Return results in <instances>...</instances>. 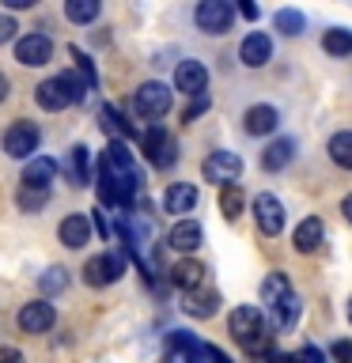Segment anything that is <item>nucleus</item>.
<instances>
[{
	"label": "nucleus",
	"instance_id": "nucleus-32",
	"mask_svg": "<svg viewBox=\"0 0 352 363\" xmlns=\"http://www.w3.org/2000/svg\"><path fill=\"white\" fill-rule=\"evenodd\" d=\"M273 23H277V30H280V34H288V38L303 34V27H307V19H303L295 8H280L277 16H273Z\"/></svg>",
	"mask_w": 352,
	"mask_h": 363
},
{
	"label": "nucleus",
	"instance_id": "nucleus-43",
	"mask_svg": "<svg viewBox=\"0 0 352 363\" xmlns=\"http://www.w3.org/2000/svg\"><path fill=\"white\" fill-rule=\"evenodd\" d=\"M238 11H243L246 19H258V4H238Z\"/></svg>",
	"mask_w": 352,
	"mask_h": 363
},
{
	"label": "nucleus",
	"instance_id": "nucleus-17",
	"mask_svg": "<svg viewBox=\"0 0 352 363\" xmlns=\"http://www.w3.org/2000/svg\"><path fill=\"white\" fill-rule=\"evenodd\" d=\"M34 102H38L42 110L57 113V110H65L72 99H68V87H65V79H61V76H53V79H42V84L34 87Z\"/></svg>",
	"mask_w": 352,
	"mask_h": 363
},
{
	"label": "nucleus",
	"instance_id": "nucleus-22",
	"mask_svg": "<svg viewBox=\"0 0 352 363\" xmlns=\"http://www.w3.org/2000/svg\"><path fill=\"white\" fill-rule=\"evenodd\" d=\"M182 311L189 318H212L220 311V291L212 288H197V291H186V303H182Z\"/></svg>",
	"mask_w": 352,
	"mask_h": 363
},
{
	"label": "nucleus",
	"instance_id": "nucleus-6",
	"mask_svg": "<svg viewBox=\"0 0 352 363\" xmlns=\"http://www.w3.org/2000/svg\"><path fill=\"white\" fill-rule=\"evenodd\" d=\"M201 174L204 182H216V186H238V174H243V159H238L235 152H212L209 159L201 163Z\"/></svg>",
	"mask_w": 352,
	"mask_h": 363
},
{
	"label": "nucleus",
	"instance_id": "nucleus-24",
	"mask_svg": "<svg viewBox=\"0 0 352 363\" xmlns=\"http://www.w3.org/2000/svg\"><path fill=\"white\" fill-rule=\"evenodd\" d=\"M292 155H295V140H288V136H277L265 152H261V167L265 170H284L292 163Z\"/></svg>",
	"mask_w": 352,
	"mask_h": 363
},
{
	"label": "nucleus",
	"instance_id": "nucleus-34",
	"mask_svg": "<svg viewBox=\"0 0 352 363\" xmlns=\"http://www.w3.org/2000/svg\"><path fill=\"white\" fill-rule=\"evenodd\" d=\"M72 61H76V68H79V79L95 91L99 87V72H95V65H91V57L84 53V50H72Z\"/></svg>",
	"mask_w": 352,
	"mask_h": 363
},
{
	"label": "nucleus",
	"instance_id": "nucleus-2",
	"mask_svg": "<svg viewBox=\"0 0 352 363\" xmlns=\"http://www.w3.org/2000/svg\"><path fill=\"white\" fill-rule=\"evenodd\" d=\"M227 329L238 340V348H246L250 356H265L273 345V333H269V325H265L258 306H235L231 318H227Z\"/></svg>",
	"mask_w": 352,
	"mask_h": 363
},
{
	"label": "nucleus",
	"instance_id": "nucleus-31",
	"mask_svg": "<svg viewBox=\"0 0 352 363\" xmlns=\"http://www.w3.org/2000/svg\"><path fill=\"white\" fill-rule=\"evenodd\" d=\"M99 0H68L65 4V16L68 23H95L99 19Z\"/></svg>",
	"mask_w": 352,
	"mask_h": 363
},
{
	"label": "nucleus",
	"instance_id": "nucleus-16",
	"mask_svg": "<svg viewBox=\"0 0 352 363\" xmlns=\"http://www.w3.org/2000/svg\"><path fill=\"white\" fill-rule=\"evenodd\" d=\"M201 242H204V231H201V223H193V220H178L167 231V246L178 250V254H193Z\"/></svg>",
	"mask_w": 352,
	"mask_h": 363
},
{
	"label": "nucleus",
	"instance_id": "nucleus-23",
	"mask_svg": "<svg viewBox=\"0 0 352 363\" xmlns=\"http://www.w3.org/2000/svg\"><path fill=\"white\" fill-rule=\"evenodd\" d=\"M163 204H167V212H175V216H186V212H193V208H197V189H193L189 182H175V186L167 189Z\"/></svg>",
	"mask_w": 352,
	"mask_h": 363
},
{
	"label": "nucleus",
	"instance_id": "nucleus-5",
	"mask_svg": "<svg viewBox=\"0 0 352 363\" xmlns=\"http://www.w3.org/2000/svg\"><path fill=\"white\" fill-rule=\"evenodd\" d=\"M170 87L167 84H159V79H148V84L136 87V95H133V110L141 113V118H163V113L170 110Z\"/></svg>",
	"mask_w": 352,
	"mask_h": 363
},
{
	"label": "nucleus",
	"instance_id": "nucleus-36",
	"mask_svg": "<svg viewBox=\"0 0 352 363\" xmlns=\"http://www.w3.org/2000/svg\"><path fill=\"white\" fill-rule=\"evenodd\" d=\"M204 110H209V95H197V99H193L189 106H186V113H182V121H186V125H193V121H197Z\"/></svg>",
	"mask_w": 352,
	"mask_h": 363
},
{
	"label": "nucleus",
	"instance_id": "nucleus-39",
	"mask_svg": "<svg viewBox=\"0 0 352 363\" xmlns=\"http://www.w3.org/2000/svg\"><path fill=\"white\" fill-rule=\"evenodd\" d=\"M0 363H27V356H23L19 348H11V345H4V348H0Z\"/></svg>",
	"mask_w": 352,
	"mask_h": 363
},
{
	"label": "nucleus",
	"instance_id": "nucleus-14",
	"mask_svg": "<svg viewBox=\"0 0 352 363\" xmlns=\"http://www.w3.org/2000/svg\"><path fill=\"white\" fill-rule=\"evenodd\" d=\"M238 61L246 68H265L273 61V38L261 30H250L243 38V45H238Z\"/></svg>",
	"mask_w": 352,
	"mask_h": 363
},
{
	"label": "nucleus",
	"instance_id": "nucleus-4",
	"mask_svg": "<svg viewBox=\"0 0 352 363\" xmlns=\"http://www.w3.org/2000/svg\"><path fill=\"white\" fill-rule=\"evenodd\" d=\"M141 147H144L148 163H152L155 170H170L178 163V144H175V136H170L163 125H152V129L141 136Z\"/></svg>",
	"mask_w": 352,
	"mask_h": 363
},
{
	"label": "nucleus",
	"instance_id": "nucleus-12",
	"mask_svg": "<svg viewBox=\"0 0 352 363\" xmlns=\"http://www.w3.org/2000/svg\"><path fill=\"white\" fill-rule=\"evenodd\" d=\"M254 220L261 227V235H280L284 231V204L273 197V193H258L254 197Z\"/></svg>",
	"mask_w": 352,
	"mask_h": 363
},
{
	"label": "nucleus",
	"instance_id": "nucleus-15",
	"mask_svg": "<svg viewBox=\"0 0 352 363\" xmlns=\"http://www.w3.org/2000/svg\"><path fill=\"white\" fill-rule=\"evenodd\" d=\"M277 125H280V113H277V106H269V102H258V106H250L243 113V129L250 136H269Z\"/></svg>",
	"mask_w": 352,
	"mask_h": 363
},
{
	"label": "nucleus",
	"instance_id": "nucleus-29",
	"mask_svg": "<svg viewBox=\"0 0 352 363\" xmlns=\"http://www.w3.org/2000/svg\"><path fill=\"white\" fill-rule=\"evenodd\" d=\"M329 159H334L337 167L352 170V133H334L329 136Z\"/></svg>",
	"mask_w": 352,
	"mask_h": 363
},
{
	"label": "nucleus",
	"instance_id": "nucleus-10",
	"mask_svg": "<svg viewBox=\"0 0 352 363\" xmlns=\"http://www.w3.org/2000/svg\"><path fill=\"white\" fill-rule=\"evenodd\" d=\"M16 61L27 68H42L53 61V38L50 34H23L16 42Z\"/></svg>",
	"mask_w": 352,
	"mask_h": 363
},
{
	"label": "nucleus",
	"instance_id": "nucleus-8",
	"mask_svg": "<svg viewBox=\"0 0 352 363\" xmlns=\"http://www.w3.org/2000/svg\"><path fill=\"white\" fill-rule=\"evenodd\" d=\"M38 140H42V133L34 121H11L8 133H4V152L11 159H31L38 152Z\"/></svg>",
	"mask_w": 352,
	"mask_h": 363
},
{
	"label": "nucleus",
	"instance_id": "nucleus-30",
	"mask_svg": "<svg viewBox=\"0 0 352 363\" xmlns=\"http://www.w3.org/2000/svg\"><path fill=\"white\" fill-rule=\"evenodd\" d=\"M68 280H72V277H68V269H61V265H50V269L42 272V280H38L42 299H45V295H61V291L68 288Z\"/></svg>",
	"mask_w": 352,
	"mask_h": 363
},
{
	"label": "nucleus",
	"instance_id": "nucleus-18",
	"mask_svg": "<svg viewBox=\"0 0 352 363\" xmlns=\"http://www.w3.org/2000/svg\"><path fill=\"white\" fill-rule=\"evenodd\" d=\"M57 235H61V242H65L68 250H84V246L91 242V223H87V216H79V212L65 216L61 227H57Z\"/></svg>",
	"mask_w": 352,
	"mask_h": 363
},
{
	"label": "nucleus",
	"instance_id": "nucleus-9",
	"mask_svg": "<svg viewBox=\"0 0 352 363\" xmlns=\"http://www.w3.org/2000/svg\"><path fill=\"white\" fill-rule=\"evenodd\" d=\"M193 19H197V27L204 34H227L231 30V19H235V8L227 0H201Z\"/></svg>",
	"mask_w": 352,
	"mask_h": 363
},
{
	"label": "nucleus",
	"instance_id": "nucleus-3",
	"mask_svg": "<svg viewBox=\"0 0 352 363\" xmlns=\"http://www.w3.org/2000/svg\"><path fill=\"white\" fill-rule=\"evenodd\" d=\"M261 299H265L277 329H292L299 322V299H295V291H292V284L284 272H269L265 284H261Z\"/></svg>",
	"mask_w": 352,
	"mask_h": 363
},
{
	"label": "nucleus",
	"instance_id": "nucleus-41",
	"mask_svg": "<svg viewBox=\"0 0 352 363\" xmlns=\"http://www.w3.org/2000/svg\"><path fill=\"white\" fill-rule=\"evenodd\" d=\"M95 227H99V235H102V238L110 235V223H106V216H102V208L95 212Z\"/></svg>",
	"mask_w": 352,
	"mask_h": 363
},
{
	"label": "nucleus",
	"instance_id": "nucleus-7",
	"mask_svg": "<svg viewBox=\"0 0 352 363\" xmlns=\"http://www.w3.org/2000/svg\"><path fill=\"white\" fill-rule=\"evenodd\" d=\"M125 272V257L121 254H95L87 257L84 265V284L87 288H106V284H118Z\"/></svg>",
	"mask_w": 352,
	"mask_h": 363
},
{
	"label": "nucleus",
	"instance_id": "nucleus-40",
	"mask_svg": "<svg viewBox=\"0 0 352 363\" xmlns=\"http://www.w3.org/2000/svg\"><path fill=\"white\" fill-rule=\"evenodd\" d=\"M201 356L209 359V363H231V359H227V356H224V352L216 348V345H201Z\"/></svg>",
	"mask_w": 352,
	"mask_h": 363
},
{
	"label": "nucleus",
	"instance_id": "nucleus-11",
	"mask_svg": "<svg viewBox=\"0 0 352 363\" xmlns=\"http://www.w3.org/2000/svg\"><path fill=\"white\" fill-rule=\"evenodd\" d=\"M53 322H57L53 303H45V299L23 303V311H19V329H23V333L42 337V333H50V329H53Z\"/></svg>",
	"mask_w": 352,
	"mask_h": 363
},
{
	"label": "nucleus",
	"instance_id": "nucleus-26",
	"mask_svg": "<svg viewBox=\"0 0 352 363\" xmlns=\"http://www.w3.org/2000/svg\"><path fill=\"white\" fill-rule=\"evenodd\" d=\"M99 125L114 136V140H125L129 133H136V129H133V121H125L114 106H102V110H99Z\"/></svg>",
	"mask_w": 352,
	"mask_h": 363
},
{
	"label": "nucleus",
	"instance_id": "nucleus-27",
	"mask_svg": "<svg viewBox=\"0 0 352 363\" xmlns=\"http://www.w3.org/2000/svg\"><path fill=\"white\" fill-rule=\"evenodd\" d=\"M246 208V193L243 186H224L220 189V212H224V220H238Z\"/></svg>",
	"mask_w": 352,
	"mask_h": 363
},
{
	"label": "nucleus",
	"instance_id": "nucleus-1",
	"mask_svg": "<svg viewBox=\"0 0 352 363\" xmlns=\"http://www.w3.org/2000/svg\"><path fill=\"white\" fill-rule=\"evenodd\" d=\"M136 186H141V174H136L133 152L125 147V140H110L99 163V204L129 208L136 197Z\"/></svg>",
	"mask_w": 352,
	"mask_h": 363
},
{
	"label": "nucleus",
	"instance_id": "nucleus-19",
	"mask_svg": "<svg viewBox=\"0 0 352 363\" xmlns=\"http://www.w3.org/2000/svg\"><path fill=\"white\" fill-rule=\"evenodd\" d=\"M57 178V163L53 159H27V167H23V186L27 189H50V182Z\"/></svg>",
	"mask_w": 352,
	"mask_h": 363
},
{
	"label": "nucleus",
	"instance_id": "nucleus-44",
	"mask_svg": "<svg viewBox=\"0 0 352 363\" xmlns=\"http://www.w3.org/2000/svg\"><path fill=\"white\" fill-rule=\"evenodd\" d=\"M341 212L348 216V223H352V197H345V204H341Z\"/></svg>",
	"mask_w": 352,
	"mask_h": 363
},
{
	"label": "nucleus",
	"instance_id": "nucleus-13",
	"mask_svg": "<svg viewBox=\"0 0 352 363\" xmlns=\"http://www.w3.org/2000/svg\"><path fill=\"white\" fill-rule=\"evenodd\" d=\"M175 87L182 91V95H189V99L204 95V87H209V68H204L201 61H178Z\"/></svg>",
	"mask_w": 352,
	"mask_h": 363
},
{
	"label": "nucleus",
	"instance_id": "nucleus-35",
	"mask_svg": "<svg viewBox=\"0 0 352 363\" xmlns=\"http://www.w3.org/2000/svg\"><path fill=\"white\" fill-rule=\"evenodd\" d=\"M61 79H65V87H68V99H72V102H84V99H87V91H91V87H87V84H84V79H79L76 72H65Z\"/></svg>",
	"mask_w": 352,
	"mask_h": 363
},
{
	"label": "nucleus",
	"instance_id": "nucleus-46",
	"mask_svg": "<svg viewBox=\"0 0 352 363\" xmlns=\"http://www.w3.org/2000/svg\"><path fill=\"white\" fill-rule=\"evenodd\" d=\"M348 322H352V299H348Z\"/></svg>",
	"mask_w": 352,
	"mask_h": 363
},
{
	"label": "nucleus",
	"instance_id": "nucleus-25",
	"mask_svg": "<svg viewBox=\"0 0 352 363\" xmlns=\"http://www.w3.org/2000/svg\"><path fill=\"white\" fill-rule=\"evenodd\" d=\"M87 147L84 144H76L72 152H68V159H65V170H68V182H72V186H87L91 182V170H87Z\"/></svg>",
	"mask_w": 352,
	"mask_h": 363
},
{
	"label": "nucleus",
	"instance_id": "nucleus-37",
	"mask_svg": "<svg viewBox=\"0 0 352 363\" xmlns=\"http://www.w3.org/2000/svg\"><path fill=\"white\" fill-rule=\"evenodd\" d=\"M329 356H334V363H352V340H334Z\"/></svg>",
	"mask_w": 352,
	"mask_h": 363
},
{
	"label": "nucleus",
	"instance_id": "nucleus-42",
	"mask_svg": "<svg viewBox=\"0 0 352 363\" xmlns=\"http://www.w3.org/2000/svg\"><path fill=\"white\" fill-rule=\"evenodd\" d=\"M0 4H4V8H11V11H23V8H31L34 0H0Z\"/></svg>",
	"mask_w": 352,
	"mask_h": 363
},
{
	"label": "nucleus",
	"instance_id": "nucleus-38",
	"mask_svg": "<svg viewBox=\"0 0 352 363\" xmlns=\"http://www.w3.org/2000/svg\"><path fill=\"white\" fill-rule=\"evenodd\" d=\"M16 30H19V23H16V16H4V11H0V45L16 38Z\"/></svg>",
	"mask_w": 352,
	"mask_h": 363
},
{
	"label": "nucleus",
	"instance_id": "nucleus-20",
	"mask_svg": "<svg viewBox=\"0 0 352 363\" xmlns=\"http://www.w3.org/2000/svg\"><path fill=\"white\" fill-rule=\"evenodd\" d=\"M204 269L201 261H193V257H182L175 269H170V284H175V288H182V291H197L201 284H204Z\"/></svg>",
	"mask_w": 352,
	"mask_h": 363
},
{
	"label": "nucleus",
	"instance_id": "nucleus-33",
	"mask_svg": "<svg viewBox=\"0 0 352 363\" xmlns=\"http://www.w3.org/2000/svg\"><path fill=\"white\" fill-rule=\"evenodd\" d=\"M19 208L23 212H42L45 204H50V189H27V186H19Z\"/></svg>",
	"mask_w": 352,
	"mask_h": 363
},
{
	"label": "nucleus",
	"instance_id": "nucleus-45",
	"mask_svg": "<svg viewBox=\"0 0 352 363\" xmlns=\"http://www.w3.org/2000/svg\"><path fill=\"white\" fill-rule=\"evenodd\" d=\"M4 99H8V79L0 76V102H4Z\"/></svg>",
	"mask_w": 352,
	"mask_h": 363
},
{
	"label": "nucleus",
	"instance_id": "nucleus-28",
	"mask_svg": "<svg viewBox=\"0 0 352 363\" xmlns=\"http://www.w3.org/2000/svg\"><path fill=\"white\" fill-rule=\"evenodd\" d=\"M322 50H326L329 57H348V53H352V30H345V27L326 30V34H322Z\"/></svg>",
	"mask_w": 352,
	"mask_h": 363
},
{
	"label": "nucleus",
	"instance_id": "nucleus-21",
	"mask_svg": "<svg viewBox=\"0 0 352 363\" xmlns=\"http://www.w3.org/2000/svg\"><path fill=\"white\" fill-rule=\"evenodd\" d=\"M322 220L318 216H307V220L295 227V235H292V246H295V254H314L318 246H322Z\"/></svg>",
	"mask_w": 352,
	"mask_h": 363
}]
</instances>
